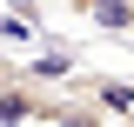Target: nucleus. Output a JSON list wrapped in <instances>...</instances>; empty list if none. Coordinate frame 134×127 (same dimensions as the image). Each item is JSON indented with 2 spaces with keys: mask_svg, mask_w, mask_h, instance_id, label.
<instances>
[{
  "mask_svg": "<svg viewBox=\"0 0 134 127\" xmlns=\"http://www.w3.org/2000/svg\"><path fill=\"white\" fill-rule=\"evenodd\" d=\"M67 7H81V14H94V7H100V0H67Z\"/></svg>",
  "mask_w": 134,
  "mask_h": 127,
  "instance_id": "obj_5",
  "label": "nucleus"
},
{
  "mask_svg": "<svg viewBox=\"0 0 134 127\" xmlns=\"http://www.w3.org/2000/svg\"><path fill=\"white\" fill-rule=\"evenodd\" d=\"M67 87L87 94V100H100L114 120H127V114H134V80H114V74H67Z\"/></svg>",
  "mask_w": 134,
  "mask_h": 127,
  "instance_id": "obj_1",
  "label": "nucleus"
},
{
  "mask_svg": "<svg viewBox=\"0 0 134 127\" xmlns=\"http://www.w3.org/2000/svg\"><path fill=\"white\" fill-rule=\"evenodd\" d=\"M40 107H47V87H34V80L0 87V127H40Z\"/></svg>",
  "mask_w": 134,
  "mask_h": 127,
  "instance_id": "obj_2",
  "label": "nucleus"
},
{
  "mask_svg": "<svg viewBox=\"0 0 134 127\" xmlns=\"http://www.w3.org/2000/svg\"><path fill=\"white\" fill-rule=\"evenodd\" d=\"M7 80H27V74H20V60H14V54H0V87H7Z\"/></svg>",
  "mask_w": 134,
  "mask_h": 127,
  "instance_id": "obj_4",
  "label": "nucleus"
},
{
  "mask_svg": "<svg viewBox=\"0 0 134 127\" xmlns=\"http://www.w3.org/2000/svg\"><path fill=\"white\" fill-rule=\"evenodd\" d=\"M114 127H134V114H127V120H114Z\"/></svg>",
  "mask_w": 134,
  "mask_h": 127,
  "instance_id": "obj_6",
  "label": "nucleus"
},
{
  "mask_svg": "<svg viewBox=\"0 0 134 127\" xmlns=\"http://www.w3.org/2000/svg\"><path fill=\"white\" fill-rule=\"evenodd\" d=\"M87 20H100L107 33H127V27H134V0H100Z\"/></svg>",
  "mask_w": 134,
  "mask_h": 127,
  "instance_id": "obj_3",
  "label": "nucleus"
},
{
  "mask_svg": "<svg viewBox=\"0 0 134 127\" xmlns=\"http://www.w3.org/2000/svg\"><path fill=\"white\" fill-rule=\"evenodd\" d=\"M127 33H134V27H127Z\"/></svg>",
  "mask_w": 134,
  "mask_h": 127,
  "instance_id": "obj_7",
  "label": "nucleus"
}]
</instances>
